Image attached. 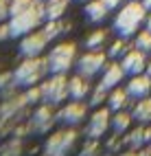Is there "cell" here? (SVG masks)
<instances>
[{
    "label": "cell",
    "instance_id": "21",
    "mask_svg": "<svg viewBox=\"0 0 151 156\" xmlns=\"http://www.w3.org/2000/svg\"><path fill=\"white\" fill-rule=\"evenodd\" d=\"M70 0H46L44 2V11H46V20H62L64 13L68 11Z\"/></svg>",
    "mask_w": 151,
    "mask_h": 156
},
{
    "label": "cell",
    "instance_id": "36",
    "mask_svg": "<svg viewBox=\"0 0 151 156\" xmlns=\"http://www.w3.org/2000/svg\"><path fill=\"white\" fill-rule=\"evenodd\" d=\"M39 2H46V0H39Z\"/></svg>",
    "mask_w": 151,
    "mask_h": 156
},
{
    "label": "cell",
    "instance_id": "28",
    "mask_svg": "<svg viewBox=\"0 0 151 156\" xmlns=\"http://www.w3.org/2000/svg\"><path fill=\"white\" fill-rule=\"evenodd\" d=\"M7 88H15L13 73H2L0 75V90H7Z\"/></svg>",
    "mask_w": 151,
    "mask_h": 156
},
{
    "label": "cell",
    "instance_id": "26",
    "mask_svg": "<svg viewBox=\"0 0 151 156\" xmlns=\"http://www.w3.org/2000/svg\"><path fill=\"white\" fill-rule=\"evenodd\" d=\"M33 5H35V0H9V18L26 11V9L33 7Z\"/></svg>",
    "mask_w": 151,
    "mask_h": 156
},
{
    "label": "cell",
    "instance_id": "18",
    "mask_svg": "<svg viewBox=\"0 0 151 156\" xmlns=\"http://www.w3.org/2000/svg\"><path fill=\"white\" fill-rule=\"evenodd\" d=\"M127 145L129 150H143L145 145H151V128L145 123H138V128H134L127 136Z\"/></svg>",
    "mask_w": 151,
    "mask_h": 156
},
{
    "label": "cell",
    "instance_id": "24",
    "mask_svg": "<svg viewBox=\"0 0 151 156\" xmlns=\"http://www.w3.org/2000/svg\"><path fill=\"white\" fill-rule=\"evenodd\" d=\"M129 40H132V37H118L116 42H112L107 57L118 59V57H123V55L127 53V51H132V48H134V42H129Z\"/></svg>",
    "mask_w": 151,
    "mask_h": 156
},
{
    "label": "cell",
    "instance_id": "27",
    "mask_svg": "<svg viewBox=\"0 0 151 156\" xmlns=\"http://www.w3.org/2000/svg\"><path fill=\"white\" fill-rule=\"evenodd\" d=\"M107 95H109V90L105 88V86H96L92 92H90V106H94V108H99L101 103H103L105 99H107Z\"/></svg>",
    "mask_w": 151,
    "mask_h": 156
},
{
    "label": "cell",
    "instance_id": "15",
    "mask_svg": "<svg viewBox=\"0 0 151 156\" xmlns=\"http://www.w3.org/2000/svg\"><path fill=\"white\" fill-rule=\"evenodd\" d=\"M90 92H92V88H90V81L88 77L83 75H75L68 79V97L70 99H77V101H83Z\"/></svg>",
    "mask_w": 151,
    "mask_h": 156
},
{
    "label": "cell",
    "instance_id": "30",
    "mask_svg": "<svg viewBox=\"0 0 151 156\" xmlns=\"http://www.w3.org/2000/svg\"><path fill=\"white\" fill-rule=\"evenodd\" d=\"M11 37V29H9V22H0V42Z\"/></svg>",
    "mask_w": 151,
    "mask_h": 156
},
{
    "label": "cell",
    "instance_id": "19",
    "mask_svg": "<svg viewBox=\"0 0 151 156\" xmlns=\"http://www.w3.org/2000/svg\"><path fill=\"white\" fill-rule=\"evenodd\" d=\"M129 112H132V117H134L136 123H145V126H149V123H151V95L143 97V99H136L132 103V108H129Z\"/></svg>",
    "mask_w": 151,
    "mask_h": 156
},
{
    "label": "cell",
    "instance_id": "1",
    "mask_svg": "<svg viewBox=\"0 0 151 156\" xmlns=\"http://www.w3.org/2000/svg\"><path fill=\"white\" fill-rule=\"evenodd\" d=\"M149 9L143 0H127L125 5L116 9V16L112 20V29L118 33V37H134L140 27L145 24Z\"/></svg>",
    "mask_w": 151,
    "mask_h": 156
},
{
    "label": "cell",
    "instance_id": "9",
    "mask_svg": "<svg viewBox=\"0 0 151 156\" xmlns=\"http://www.w3.org/2000/svg\"><path fill=\"white\" fill-rule=\"evenodd\" d=\"M86 114H88V106L83 101H77V99H72L70 103H66V106H62L59 108V112H57V119L64 123V126H70V128H75V126H79L83 119H86Z\"/></svg>",
    "mask_w": 151,
    "mask_h": 156
},
{
    "label": "cell",
    "instance_id": "2",
    "mask_svg": "<svg viewBox=\"0 0 151 156\" xmlns=\"http://www.w3.org/2000/svg\"><path fill=\"white\" fill-rule=\"evenodd\" d=\"M9 22V29H11V37H22L31 31H37L46 22V11H44V2L35 0L33 7H29L26 11L18 13V16H11L7 20Z\"/></svg>",
    "mask_w": 151,
    "mask_h": 156
},
{
    "label": "cell",
    "instance_id": "4",
    "mask_svg": "<svg viewBox=\"0 0 151 156\" xmlns=\"http://www.w3.org/2000/svg\"><path fill=\"white\" fill-rule=\"evenodd\" d=\"M48 73H68L77 64V44L75 42H59L46 53Z\"/></svg>",
    "mask_w": 151,
    "mask_h": 156
},
{
    "label": "cell",
    "instance_id": "29",
    "mask_svg": "<svg viewBox=\"0 0 151 156\" xmlns=\"http://www.w3.org/2000/svg\"><path fill=\"white\" fill-rule=\"evenodd\" d=\"M9 20V0H0V22Z\"/></svg>",
    "mask_w": 151,
    "mask_h": 156
},
{
    "label": "cell",
    "instance_id": "14",
    "mask_svg": "<svg viewBox=\"0 0 151 156\" xmlns=\"http://www.w3.org/2000/svg\"><path fill=\"white\" fill-rule=\"evenodd\" d=\"M132 103H134V99H132V95L127 92V88L116 86V88L109 90V95H107V106H109V110H114V112H118V110H129V108H132Z\"/></svg>",
    "mask_w": 151,
    "mask_h": 156
},
{
    "label": "cell",
    "instance_id": "10",
    "mask_svg": "<svg viewBox=\"0 0 151 156\" xmlns=\"http://www.w3.org/2000/svg\"><path fill=\"white\" fill-rule=\"evenodd\" d=\"M48 46V40L42 31H31V33L22 35V42H20V55L24 57H37L42 55Z\"/></svg>",
    "mask_w": 151,
    "mask_h": 156
},
{
    "label": "cell",
    "instance_id": "34",
    "mask_svg": "<svg viewBox=\"0 0 151 156\" xmlns=\"http://www.w3.org/2000/svg\"><path fill=\"white\" fill-rule=\"evenodd\" d=\"M145 73H147V75H149V77H151V59H149V62H147V70H145Z\"/></svg>",
    "mask_w": 151,
    "mask_h": 156
},
{
    "label": "cell",
    "instance_id": "3",
    "mask_svg": "<svg viewBox=\"0 0 151 156\" xmlns=\"http://www.w3.org/2000/svg\"><path fill=\"white\" fill-rule=\"evenodd\" d=\"M46 75H48V62L42 55H37V57H24L22 62H20V66L13 70L15 86H22V88L39 86V81H42Z\"/></svg>",
    "mask_w": 151,
    "mask_h": 156
},
{
    "label": "cell",
    "instance_id": "23",
    "mask_svg": "<svg viewBox=\"0 0 151 156\" xmlns=\"http://www.w3.org/2000/svg\"><path fill=\"white\" fill-rule=\"evenodd\" d=\"M39 31L46 35V40L50 42V40H55V37H59L66 31V22L64 20H46V22L39 27Z\"/></svg>",
    "mask_w": 151,
    "mask_h": 156
},
{
    "label": "cell",
    "instance_id": "22",
    "mask_svg": "<svg viewBox=\"0 0 151 156\" xmlns=\"http://www.w3.org/2000/svg\"><path fill=\"white\" fill-rule=\"evenodd\" d=\"M107 37H109V31L107 29H94L92 33L86 37V48L88 51H101L103 44L107 42Z\"/></svg>",
    "mask_w": 151,
    "mask_h": 156
},
{
    "label": "cell",
    "instance_id": "33",
    "mask_svg": "<svg viewBox=\"0 0 151 156\" xmlns=\"http://www.w3.org/2000/svg\"><path fill=\"white\" fill-rule=\"evenodd\" d=\"M123 156H140V150H132V152H125Z\"/></svg>",
    "mask_w": 151,
    "mask_h": 156
},
{
    "label": "cell",
    "instance_id": "25",
    "mask_svg": "<svg viewBox=\"0 0 151 156\" xmlns=\"http://www.w3.org/2000/svg\"><path fill=\"white\" fill-rule=\"evenodd\" d=\"M132 42H134V48L143 51V53H149V51H151V31L147 27L140 29L138 33L132 37Z\"/></svg>",
    "mask_w": 151,
    "mask_h": 156
},
{
    "label": "cell",
    "instance_id": "7",
    "mask_svg": "<svg viewBox=\"0 0 151 156\" xmlns=\"http://www.w3.org/2000/svg\"><path fill=\"white\" fill-rule=\"evenodd\" d=\"M107 66V55L103 51H86L81 57H77V70L83 77H94Z\"/></svg>",
    "mask_w": 151,
    "mask_h": 156
},
{
    "label": "cell",
    "instance_id": "17",
    "mask_svg": "<svg viewBox=\"0 0 151 156\" xmlns=\"http://www.w3.org/2000/svg\"><path fill=\"white\" fill-rule=\"evenodd\" d=\"M109 11H112V9L107 7L105 0H90V2H86V7H83L86 18L90 20V22H94V24L103 22V20L109 16Z\"/></svg>",
    "mask_w": 151,
    "mask_h": 156
},
{
    "label": "cell",
    "instance_id": "20",
    "mask_svg": "<svg viewBox=\"0 0 151 156\" xmlns=\"http://www.w3.org/2000/svg\"><path fill=\"white\" fill-rule=\"evenodd\" d=\"M132 123H134L132 112H129V110H118L112 117V130H114L116 136H120V134H125L129 128H132Z\"/></svg>",
    "mask_w": 151,
    "mask_h": 156
},
{
    "label": "cell",
    "instance_id": "6",
    "mask_svg": "<svg viewBox=\"0 0 151 156\" xmlns=\"http://www.w3.org/2000/svg\"><path fill=\"white\" fill-rule=\"evenodd\" d=\"M75 145H77V132L75 130H59L46 139L44 154L46 156H68Z\"/></svg>",
    "mask_w": 151,
    "mask_h": 156
},
{
    "label": "cell",
    "instance_id": "12",
    "mask_svg": "<svg viewBox=\"0 0 151 156\" xmlns=\"http://www.w3.org/2000/svg\"><path fill=\"white\" fill-rule=\"evenodd\" d=\"M127 92L132 95V99H143L151 95V77L147 73H138V75H129L127 79Z\"/></svg>",
    "mask_w": 151,
    "mask_h": 156
},
{
    "label": "cell",
    "instance_id": "31",
    "mask_svg": "<svg viewBox=\"0 0 151 156\" xmlns=\"http://www.w3.org/2000/svg\"><path fill=\"white\" fill-rule=\"evenodd\" d=\"M105 2H107V7L112 9V11H116V9H118L120 5H125L127 0H105Z\"/></svg>",
    "mask_w": 151,
    "mask_h": 156
},
{
    "label": "cell",
    "instance_id": "32",
    "mask_svg": "<svg viewBox=\"0 0 151 156\" xmlns=\"http://www.w3.org/2000/svg\"><path fill=\"white\" fill-rule=\"evenodd\" d=\"M145 27H147V29L151 31V11L147 13V20H145Z\"/></svg>",
    "mask_w": 151,
    "mask_h": 156
},
{
    "label": "cell",
    "instance_id": "37",
    "mask_svg": "<svg viewBox=\"0 0 151 156\" xmlns=\"http://www.w3.org/2000/svg\"><path fill=\"white\" fill-rule=\"evenodd\" d=\"M83 2H90V0H83Z\"/></svg>",
    "mask_w": 151,
    "mask_h": 156
},
{
    "label": "cell",
    "instance_id": "13",
    "mask_svg": "<svg viewBox=\"0 0 151 156\" xmlns=\"http://www.w3.org/2000/svg\"><path fill=\"white\" fill-rule=\"evenodd\" d=\"M125 75H127V73L123 70L120 62H109V64L103 68V77H101L99 84L105 86L107 90H112V88L120 86V81H125Z\"/></svg>",
    "mask_w": 151,
    "mask_h": 156
},
{
    "label": "cell",
    "instance_id": "35",
    "mask_svg": "<svg viewBox=\"0 0 151 156\" xmlns=\"http://www.w3.org/2000/svg\"><path fill=\"white\" fill-rule=\"evenodd\" d=\"M143 2H145V7H147L149 11H151V0H143Z\"/></svg>",
    "mask_w": 151,
    "mask_h": 156
},
{
    "label": "cell",
    "instance_id": "5",
    "mask_svg": "<svg viewBox=\"0 0 151 156\" xmlns=\"http://www.w3.org/2000/svg\"><path fill=\"white\" fill-rule=\"evenodd\" d=\"M39 92H42L44 103H62L68 97V77L66 73H50V77L39 81Z\"/></svg>",
    "mask_w": 151,
    "mask_h": 156
},
{
    "label": "cell",
    "instance_id": "11",
    "mask_svg": "<svg viewBox=\"0 0 151 156\" xmlns=\"http://www.w3.org/2000/svg\"><path fill=\"white\" fill-rule=\"evenodd\" d=\"M120 66L127 75H138V73H145L147 70V53L138 48H132L120 57Z\"/></svg>",
    "mask_w": 151,
    "mask_h": 156
},
{
    "label": "cell",
    "instance_id": "16",
    "mask_svg": "<svg viewBox=\"0 0 151 156\" xmlns=\"http://www.w3.org/2000/svg\"><path fill=\"white\" fill-rule=\"evenodd\" d=\"M53 108H50V103H44V106H39L35 112H33V119H31V128L35 132H46L50 126H53Z\"/></svg>",
    "mask_w": 151,
    "mask_h": 156
},
{
    "label": "cell",
    "instance_id": "8",
    "mask_svg": "<svg viewBox=\"0 0 151 156\" xmlns=\"http://www.w3.org/2000/svg\"><path fill=\"white\" fill-rule=\"evenodd\" d=\"M112 128V110H109V106L107 108H96L94 112H92V117H90V123H88V136L90 139H103L105 134H107V130Z\"/></svg>",
    "mask_w": 151,
    "mask_h": 156
}]
</instances>
